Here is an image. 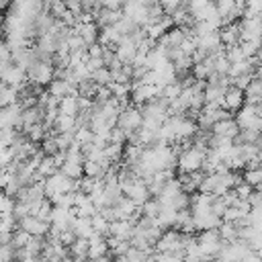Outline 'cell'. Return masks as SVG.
<instances>
[{"mask_svg":"<svg viewBox=\"0 0 262 262\" xmlns=\"http://www.w3.org/2000/svg\"><path fill=\"white\" fill-rule=\"evenodd\" d=\"M233 121L237 125V129H254V131H260L262 127V106L260 104H242L235 113H233Z\"/></svg>","mask_w":262,"mask_h":262,"instance_id":"cell-1","label":"cell"},{"mask_svg":"<svg viewBox=\"0 0 262 262\" xmlns=\"http://www.w3.org/2000/svg\"><path fill=\"white\" fill-rule=\"evenodd\" d=\"M194 239H196V246H199V252H201V262L213 260L217 256V252L221 250V246H223L217 229L199 231V235H194Z\"/></svg>","mask_w":262,"mask_h":262,"instance_id":"cell-2","label":"cell"},{"mask_svg":"<svg viewBox=\"0 0 262 262\" xmlns=\"http://www.w3.org/2000/svg\"><path fill=\"white\" fill-rule=\"evenodd\" d=\"M25 74H27V82L45 88V86L53 80V66H51L49 61L35 59V61L25 70Z\"/></svg>","mask_w":262,"mask_h":262,"instance_id":"cell-3","label":"cell"},{"mask_svg":"<svg viewBox=\"0 0 262 262\" xmlns=\"http://www.w3.org/2000/svg\"><path fill=\"white\" fill-rule=\"evenodd\" d=\"M205 160V154L194 149V147H186L178 154L176 158V170L178 172H184V174H190V172H196L201 170V164Z\"/></svg>","mask_w":262,"mask_h":262,"instance_id":"cell-4","label":"cell"},{"mask_svg":"<svg viewBox=\"0 0 262 262\" xmlns=\"http://www.w3.org/2000/svg\"><path fill=\"white\" fill-rule=\"evenodd\" d=\"M141 113H139V108L137 106H133V104H129L127 108H123L121 113H119V117H117V125L115 127H119L125 135L127 133H133V131H137L139 127H141Z\"/></svg>","mask_w":262,"mask_h":262,"instance_id":"cell-5","label":"cell"},{"mask_svg":"<svg viewBox=\"0 0 262 262\" xmlns=\"http://www.w3.org/2000/svg\"><path fill=\"white\" fill-rule=\"evenodd\" d=\"M190 217H192V223H194L196 231L217 229L219 223H221V217L211 213V209H190Z\"/></svg>","mask_w":262,"mask_h":262,"instance_id":"cell-6","label":"cell"},{"mask_svg":"<svg viewBox=\"0 0 262 262\" xmlns=\"http://www.w3.org/2000/svg\"><path fill=\"white\" fill-rule=\"evenodd\" d=\"M123 196H127L135 207H141L147 199H149V190H147V184L141 180V178H135L129 186L123 188Z\"/></svg>","mask_w":262,"mask_h":262,"instance_id":"cell-7","label":"cell"},{"mask_svg":"<svg viewBox=\"0 0 262 262\" xmlns=\"http://www.w3.org/2000/svg\"><path fill=\"white\" fill-rule=\"evenodd\" d=\"M0 82L2 84H6V86H10V88H14L16 92L27 84V74H25V70L23 68H18V66H14V63H10L2 74H0Z\"/></svg>","mask_w":262,"mask_h":262,"instance_id":"cell-8","label":"cell"},{"mask_svg":"<svg viewBox=\"0 0 262 262\" xmlns=\"http://www.w3.org/2000/svg\"><path fill=\"white\" fill-rule=\"evenodd\" d=\"M16 225H18V229L27 231L29 235H37V237H43V235L49 231V223H45V221H41V219H37V217H33V215L23 217Z\"/></svg>","mask_w":262,"mask_h":262,"instance_id":"cell-9","label":"cell"},{"mask_svg":"<svg viewBox=\"0 0 262 262\" xmlns=\"http://www.w3.org/2000/svg\"><path fill=\"white\" fill-rule=\"evenodd\" d=\"M194 43H196V49L203 51L205 55H215V53H219V51L223 49L217 31H215V33H209V35H205V37H194Z\"/></svg>","mask_w":262,"mask_h":262,"instance_id":"cell-10","label":"cell"},{"mask_svg":"<svg viewBox=\"0 0 262 262\" xmlns=\"http://www.w3.org/2000/svg\"><path fill=\"white\" fill-rule=\"evenodd\" d=\"M186 39V35H184V31L180 29V27H170L156 43L160 45V47H164V49H174V47H180V43Z\"/></svg>","mask_w":262,"mask_h":262,"instance_id":"cell-11","label":"cell"},{"mask_svg":"<svg viewBox=\"0 0 262 262\" xmlns=\"http://www.w3.org/2000/svg\"><path fill=\"white\" fill-rule=\"evenodd\" d=\"M115 55L121 63H131L133 57H135V51H137V45L129 39V37H121V41L115 45Z\"/></svg>","mask_w":262,"mask_h":262,"instance_id":"cell-12","label":"cell"},{"mask_svg":"<svg viewBox=\"0 0 262 262\" xmlns=\"http://www.w3.org/2000/svg\"><path fill=\"white\" fill-rule=\"evenodd\" d=\"M45 92H47L51 98H55V100H61L63 96L76 94V88H72L68 80H57V78H53V80H51V82L45 86Z\"/></svg>","mask_w":262,"mask_h":262,"instance_id":"cell-13","label":"cell"},{"mask_svg":"<svg viewBox=\"0 0 262 262\" xmlns=\"http://www.w3.org/2000/svg\"><path fill=\"white\" fill-rule=\"evenodd\" d=\"M242 104H244V92H242V90H237L235 86H229V88L225 90V94H223V98H221V104H219V106H223L225 111H229V113L233 115Z\"/></svg>","mask_w":262,"mask_h":262,"instance_id":"cell-14","label":"cell"},{"mask_svg":"<svg viewBox=\"0 0 262 262\" xmlns=\"http://www.w3.org/2000/svg\"><path fill=\"white\" fill-rule=\"evenodd\" d=\"M217 35H219V41H221L223 47L237 45L239 43V25H237V20L235 23H229V25H223L217 31Z\"/></svg>","mask_w":262,"mask_h":262,"instance_id":"cell-15","label":"cell"},{"mask_svg":"<svg viewBox=\"0 0 262 262\" xmlns=\"http://www.w3.org/2000/svg\"><path fill=\"white\" fill-rule=\"evenodd\" d=\"M108 168H111V164L104 162V160H98V162H88L86 160L82 164V174L86 178H92V180H102V176L106 174Z\"/></svg>","mask_w":262,"mask_h":262,"instance_id":"cell-16","label":"cell"},{"mask_svg":"<svg viewBox=\"0 0 262 262\" xmlns=\"http://www.w3.org/2000/svg\"><path fill=\"white\" fill-rule=\"evenodd\" d=\"M106 254H108L106 237L104 235H98V233H92L88 237V260H96V258L106 256Z\"/></svg>","mask_w":262,"mask_h":262,"instance_id":"cell-17","label":"cell"},{"mask_svg":"<svg viewBox=\"0 0 262 262\" xmlns=\"http://www.w3.org/2000/svg\"><path fill=\"white\" fill-rule=\"evenodd\" d=\"M72 31L84 41V45H90V43L98 41V27H96V23H82V25L72 27Z\"/></svg>","mask_w":262,"mask_h":262,"instance_id":"cell-18","label":"cell"},{"mask_svg":"<svg viewBox=\"0 0 262 262\" xmlns=\"http://www.w3.org/2000/svg\"><path fill=\"white\" fill-rule=\"evenodd\" d=\"M211 133H213V135H219V137L233 139V137L239 133V129H237V125H235V121H233V117H231V119H225V121H217V123H213Z\"/></svg>","mask_w":262,"mask_h":262,"instance_id":"cell-19","label":"cell"},{"mask_svg":"<svg viewBox=\"0 0 262 262\" xmlns=\"http://www.w3.org/2000/svg\"><path fill=\"white\" fill-rule=\"evenodd\" d=\"M131 231H133V223H131V221H127V219H117V221L108 223V235H111V237L127 239V242H129Z\"/></svg>","mask_w":262,"mask_h":262,"instance_id":"cell-20","label":"cell"},{"mask_svg":"<svg viewBox=\"0 0 262 262\" xmlns=\"http://www.w3.org/2000/svg\"><path fill=\"white\" fill-rule=\"evenodd\" d=\"M121 41V35H119V31L113 27V25H106V27H100L98 29V43L102 45V47H111V49H115V45Z\"/></svg>","mask_w":262,"mask_h":262,"instance_id":"cell-21","label":"cell"},{"mask_svg":"<svg viewBox=\"0 0 262 262\" xmlns=\"http://www.w3.org/2000/svg\"><path fill=\"white\" fill-rule=\"evenodd\" d=\"M260 100H262V82H260V78H254L244 90V102L246 104H260Z\"/></svg>","mask_w":262,"mask_h":262,"instance_id":"cell-22","label":"cell"},{"mask_svg":"<svg viewBox=\"0 0 262 262\" xmlns=\"http://www.w3.org/2000/svg\"><path fill=\"white\" fill-rule=\"evenodd\" d=\"M57 113H59V115H68V117H76V115L80 113V111H78L76 94L63 96L61 100H57Z\"/></svg>","mask_w":262,"mask_h":262,"instance_id":"cell-23","label":"cell"},{"mask_svg":"<svg viewBox=\"0 0 262 262\" xmlns=\"http://www.w3.org/2000/svg\"><path fill=\"white\" fill-rule=\"evenodd\" d=\"M41 119H43V108H39L37 104L27 106V108L20 111V127L33 125V123H41Z\"/></svg>","mask_w":262,"mask_h":262,"instance_id":"cell-24","label":"cell"},{"mask_svg":"<svg viewBox=\"0 0 262 262\" xmlns=\"http://www.w3.org/2000/svg\"><path fill=\"white\" fill-rule=\"evenodd\" d=\"M72 231L76 233V237H84L88 239L94 231H92V223H90V217H76L74 225H72Z\"/></svg>","mask_w":262,"mask_h":262,"instance_id":"cell-25","label":"cell"},{"mask_svg":"<svg viewBox=\"0 0 262 262\" xmlns=\"http://www.w3.org/2000/svg\"><path fill=\"white\" fill-rule=\"evenodd\" d=\"M55 133H74L76 129V117H68V115H57L53 127Z\"/></svg>","mask_w":262,"mask_h":262,"instance_id":"cell-26","label":"cell"},{"mask_svg":"<svg viewBox=\"0 0 262 262\" xmlns=\"http://www.w3.org/2000/svg\"><path fill=\"white\" fill-rule=\"evenodd\" d=\"M217 233H219L221 242H225V244L237 239V227H235V223H229V221H221L217 227Z\"/></svg>","mask_w":262,"mask_h":262,"instance_id":"cell-27","label":"cell"},{"mask_svg":"<svg viewBox=\"0 0 262 262\" xmlns=\"http://www.w3.org/2000/svg\"><path fill=\"white\" fill-rule=\"evenodd\" d=\"M160 209H162V203H160L156 196H149V199L139 207V213H141L143 217L156 219V217H158V213H160Z\"/></svg>","mask_w":262,"mask_h":262,"instance_id":"cell-28","label":"cell"},{"mask_svg":"<svg viewBox=\"0 0 262 262\" xmlns=\"http://www.w3.org/2000/svg\"><path fill=\"white\" fill-rule=\"evenodd\" d=\"M59 172H61L63 176L72 178V180H78V178H82V176H84V174H82V164L68 162V160H63V164L59 166Z\"/></svg>","mask_w":262,"mask_h":262,"instance_id":"cell-29","label":"cell"},{"mask_svg":"<svg viewBox=\"0 0 262 262\" xmlns=\"http://www.w3.org/2000/svg\"><path fill=\"white\" fill-rule=\"evenodd\" d=\"M51 209H53L51 201H49V199H41V201L37 203V209H35V215H33V217H37V219L49 223V219H51Z\"/></svg>","mask_w":262,"mask_h":262,"instance_id":"cell-30","label":"cell"},{"mask_svg":"<svg viewBox=\"0 0 262 262\" xmlns=\"http://www.w3.org/2000/svg\"><path fill=\"white\" fill-rule=\"evenodd\" d=\"M16 98H18V96H16V90L0 82V108L14 104V102H16Z\"/></svg>","mask_w":262,"mask_h":262,"instance_id":"cell-31","label":"cell"},{"mask_svg":"<svg viewBox=\"0 0 262 262\" xmlns=\"http://www.w3.org/2000/svg\"><path fill=\"white\" fill-rule=\"evenodd\" d=\"M242 180H244L246 184H250L252 188H258V190H260V182H262V170H260V168H254V170H244Z\"/></svg>","mask_w":262,"mask_h":262,"instance_id":"cell-32","label":"cell"},{"mask_svg":"<svg viewBox=\"0 0 262 262\" xmlns=\"http://www.w3.org/2000/svg\"><path fill=\"white\" fill-rule=\"evenodd\" d=\"M37 172H39L43 178H49L51 174H55V172H57V166H55L53 158H51V156H43L41 164L37 166Z\"/></svg>","mask_w":262,"mask_h":262,"instance_id":"cell-33","label":"cell"},{"mask_svg":"<svg viewBox=\"0 0 262 262\" xmlns=\"http://www.w3.org/2000/svg\"><path fill=\"white\" fill-rule=\"evenodd\" d=\"M90 223H92V231L94 233H98V235H108V221L100 215V213H96V215H92L90 217Z\"/></svg>","mask_w":262,"mask_h":262,"instance_id":"cell-34","label":"cell"},{"mask_svg":"<svg viewBox=\"0 0 262 262\" xmlns=\"http://www.w3.org/2000/svg\"><path fill=\"white\" fill-rule=\"evenodd\" d=\"M113 27L119 31V35H121V37H127V35H131L135 29H139V27H137L133 20H129L127 16H121V18H119V20H117Z\"/></svg>","mask_w":262,"mask_h":262,"instance_id":"cell-35","label":"cell"},{"mask_svg":"<svg viewBox=\"0 0 262 262\" xmlns=\"http://www.w3.org/2000/svg\"><path fill=\"white\" fill-rule=\"evenodd\" d=\"M90 80H92L96 86H108V84H111V70H108V68H98L96 72L90 74Z\"/></svg>","mask_w":262,"mask_h":262,"instance_id":"cell-36","label":"cell"},{"mask_svg":"<svg viewBox=\"0 0 262 262\" xmlns=\"http://www.w3.org/2000/svg\"><path fill=\"white\" fill-rule=\"evenodd\" d=\"M92 137H94V133H92L88 127H76V129H74V141H76L78 145H86V143H90Z\"/></svg>","mask_w":262,"mask_h":262,"instance_id":"cell-37","label":"cell"},{"mask_svg":"<svg viewBox=\"0 0 262 262\" xmlns=\"http://www.w3.org/2000/svg\"><path fill=\"white\" fill-rule=\"evenodd\" d=\"M53 141L57 145V151H66L72 143H74V133H55Z\"/></svg>","mask_w":262,"mask_h":262,"instance_id":"cell-38","label":"cell"},{"mask_svg":"<svg viewBox=\"0 0 262 262\" xmlns=\"http://www.w3.org/2000/svg\"><path fill=\"white\" fill-rule=\"evenodd\" d=\"M29 239H31V235L27 233V231H23V229H14L12 231V242H10V246L12 248H25L27 244H29Z\"/></svg>","mask_w":262,"mask_h":262,"instance_id":"cell-39","label":"cell"},{"mask_svg":"<svg viewBox=\"0 0 262 262\" xmlns=\"http://www.w3.org/2000/svg\"><path fill=\"white\" fill-rule=\"evenodd\" d=\"M180 84L178 82H172V84H166V86H162V94L160 96H164L166 100H174L178 94H180Z\"/></svg>","mask_w":262,"mask_h":262,"instance_id":"cell-40","label":"cell"},{"mask_svg":"<svg viewBox=\"0 0 262 262\" xmlns=\"http://www.w3.org/2000/svg\"><path fill=\"white\" fill-rule=\"evenodd\" d=\"M182 2L184 0H158V4H160V8H162L164 14H172L176 8L182 6Z\"/></svg>","mask_w":262,"mask_h":262,"instance_id":"cell-41","label":"cell"},{"mask_svg":"<svg viewBox=\"0 0 262 262\" xmlns=\"http://www.w3.org/2000/svg\"><path fill=\"white\" fill-rule=\"evenodd\" d=\"M254 188L250 186V184H246L244 180L237 184V186H233V192H235V196H237V201H248V196H250V192H252Z\"/></svg>","mask_w":262,"mask_h":262,"instance_id":"cell-42","label":"cell"},{"mask_svg":"<svg viewBox=\"0 0 262 262\" xmlns=\"http://www.w3.org/2000/svg\"><path fill=\"white\" fill-rule=\"evenodd\" d=\"M76 239V233L72 231V229H61V231H57V242L61 244V246H70L72 242Z\"/></svg>","mask_w":262,"mask_h":262,"instance_id":"cell-43","label":"cell"},{"mask_svg":"<svg viewBox=\"0 0 262 262\" xmlns=\"http://www.w3.org/2000/svg\"><path fill=\"white\" fill-rule=\"evenodd\" d=\"M108 143L125 145V133H123L119 127H113V129H111V135H108Z\"/></svg>","mask_w":262,"mask_h":262,"instance_id":"cell-44","label":"cell"},{"mask_svg":"<svg viewBox=\"0 0 262 262\" xmlns=\"http://www.w3.org/2000/svg\"><path fill=\"white\" fill-rule=\"evenodd\" d=\"M102 51H104V47H102L98 41L86 45V55H88V57H102Z\"/></svg>","mask_w":262,"mask_h":262,"instance_id":"cell-45","label":"cell"},{"mask_svg":"<svg viewBox=\"0 0 262 262\" xmlns=\"http://www.w3.org/2000/svg\"><path fill=\"white\" fill-rule=\"evenodd\" d=\"M14 258V248L8 246H0V262H10Z\"/></svg>","mask_w":262,"mask_h":262,"instance_id":"cell-46","label":"cell"},{"mask_svg":"<svg viewBox=\"0 0 262 262\" xmlns=\"http://www.w3.org/2000/svg\"><path fill=\"white\" fill-rule=\"evenodd\" d=\"M260 201H262V194H260V190L258 188H254L252 192H250V196H248V205H250V209H254V207H260Z\"/></svg>","mask_w":262,"mask_h":262,"instance_id":"cell-47","label":"cell"},{"mask_svg":"<svg viewBox=\"0 0 262 262\" xmlns=\"http://www.w3.org/2000/svg\"><path fill=\"white\" fill-rule=\"evenodd\" d=\"M0 61H10V49L4 41H0Z\"/></svg>","mask_w":262,"mask_h":262,"instance_id":"cell-48","label":"cell"},{"mask_svg":"<svg viewBox=\"0 0 262 262\" xmlns=\"http://www.w3.org/2000/svg\"><path fill=\"white\" fill-rule=\"evenodd\" d=\"M10 2L12 0H0V12H4L6 8H10Z\"/></svg>","mask_w":262,"mask_h":262,"instance_id":"cell-49","label":"cell"},{"mask_svg":"<svg viewBox=\"0 0 262 262\" xmlns=\"http://www.w3.org/2000/svg\"><path fill=\"white\" fill-rule=\"evenodd\" d=\"M178 262H201V260H194V258H182V260H178Z\"/></svg>","mask_w":262,"mask_h":262,"instance_id":"cell-50","label":"cell"},{"mask_svg":"<svg viewBox=\"0 0 262 262\" xmlns=\"http://www.w3.org/2000/svg\"><path fill=\"white\" fill-rule=\"evenodd\" d=\"M10 262H14V260H10Z\"/></svg>","mask_w":262,"mask_h":262,"instance_id":"cell-51","label":"cell"},{"mask_svg":"<svg viewBox=\"0 0 262 262\" xmlns=\"http://www.w3.org/2000/svg\"><path fill=\"white\" fill-rule=\"evenodd\" d=\"M211 2H213V0H211Z\"/></svg>","mask_w":262,"mask_h":262,"instance_id":"cell-52","label":"cell"}]
</instances>
